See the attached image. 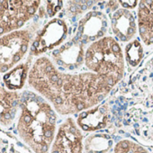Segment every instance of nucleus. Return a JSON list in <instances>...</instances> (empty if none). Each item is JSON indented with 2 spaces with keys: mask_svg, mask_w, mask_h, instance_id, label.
Returning <instances> with one entry per match:
<instances>
[{
  "mask_svg": "<svg viewBox=\"0 0 153 153\" xmlns=\"http://www.w3.org/2000/svg\"><path fill=\"white\" fill-rule=\"evenodd\" d=\"M30 86L63 115L84 112L104 100L113 86L88 71L70 74L58 69L47 57L35 60L28 76Z\"/></svg>",
  "mask_w": 153,
  "mask_h": 153,
  "instance_id": "f257e3e1",
  "label": "nucleus"
},
{
  "mask_svg": "<svg viewBox=\"0 0 153 153\" xmlns=\"http://www.w3.org/2000/svg\"><path fill=\"white\" fill-rule=\"evenodd\" d=\"M56 123L55 110L43 97L28 91L21 96L17 131L34 153L49 151L56 136Z\"/></svg>",
  "mask_w": 153,
  "mask_h": 153,
  "instance_id": "f03ea898",
  "label": "nucleus"
},
{
  "mask_svg": "<svg viewBox=\"0 0 153 153\" xmlns=\"http://www.w3.org/2000/svg\"><path fill=\"white\" fill-rule=\"evenodd\" d=\"M127 91L123 125L153 142V57L135 74Z\"/></svg>",
  "mask_w": 153,
  "mask_h": 153,
  "instance_id": "7ed1b4c3",
  "label": "nucleus"
},
{
  "mask_svg": "<svg viewBox=\"0 0 153 153\" xmlns=\"http://www.w3.org/2000/svg\"><path fill=\"white\" fill-rule=\"evenodd\" d=\"M84 62L90 72L102 76L113 87L124 74L123 51L117 41L110 36L93 42L85 52Z\"/></svg>",
  "mask_w": 153,
  "mask_h": 153,
  "instance_id": "20e7f679",
  "label": "nucleus"
},
{
  "mask_svg": "<svg viewBox=\"0 0 153 153\" xmlns=\"http://www.w3.org/2000/svg\"><path fill=\"white\" fill-rule=\"evenodd\" d=\"M40 4L33 0L0 1V37L20 30L33 17Z\"/></svg>",
  "mask_w": 153,
  "mask_h": 153,
  "instance_id": "39448f33",
  "label": "nucleus"
},
{
  "mask_svg": "<svg viewBox=\"0 0 153 153\" xmlns=\"http://www.w3.org/2000/svg\"><path fill=\"white\" fill-rule=\"evenodd\" d=\"M32 35L27 30H18L0 37V73L17 66L27 52Z\"/></svg>",
  "mask_w": 153,
  "mask_h": 153,
  "instance_id": "423d86ee",
  "label": "nucleus"
},
{
  "mask_svg": "<svg viewBox=\"0 0 153 153\" xmlns=\"http://www.w3.org/2000/svg\"><path fill=\"white\" fill-rule=\"evenodd\" d=\"M83 136L72 118H68L59 128L51 153H82Z\"/></svg>",
  "mask_w": 153,
  "mask_h": 153,
  "instance_id": "0eeeda50",
  "label": "nucleus"
},
{
  "mask_svg": "<svg viewBox=\"0 0 153 153\" xmlns=\"http://www.w3.org/2000/svg\"><path fill=\"white\" fill-rule=\"evenodd\" d=\"M67 35V25L61 19H52L36 35L33 42L31 53L37 56L54 49L63 42Z\"/></svg>",
  "mask_w": 153,
  "mask_h": 153,
  "instance_id": "6e6552de",
  "label": "nucleus"
},
{
  "mask_svg": "<svg viewBox=\"0 0 153 153\" xmlns=\"http://www.w3.org/2000/svg\"><path fill=\"white\" fill-rule=\"evenodd\" d=\"M106 28L107 21L105 16L97 11H91L79 22L78 39L82 43L95 42L103 38Z\"/></svg>",
  "mask_w": 153,
  "mask_h": 153,
  "instance_id": "1a4fd4ad",
  "label": "nucleus"
},
{
  "mask_svg": "<svg viewBox=\"0 0 153 153\" xmlns=\"http://www.w3.org/2000/svg\"><path fill=\"white\" fill-rule=\"evenodd\" d=\"M83 44L78 38L71 40L52 53L53 60L65 68H79L85 59Z\"/></svg>",
  "mask_w": 153,
  "mask_h": 153,
  "instance_id": "9d476101",
  "label": "nucleus"
},
{
  "mask_svg": "<svg viewBox=\"0 0 153 153\" xmlns=\"http://www.w3.org/2000/svg\"><path fill=\"white\" fill-rule=\"evenodd\" d=\"M111 27L121 42H129L136 33V22L132 13L125 8L117 9L111 19Z\"/></svg>",
  "mask_w": 153,
  "mask_h": 153,
  "instance_id": "9b49d317",
  "label": "nucleus"
},
{
  "mask_svg": "<svg viewBox=\"0 0 153 153\" xmlns=\"http://www.w3.org/2000/svg\"><path fill=\"white\" fill-rule=\"evenodd\" d=\"M110 120V108L107 105H97L82 112L78 118V125L87 131H97L105 128Z\"/></svg>",
  "mask_w": 153,
  "mask_h": 153,
  "instance_id": "f8f14e48",
  "label": "nucleus"
},
{
  "mask_svg": "<svg viewBox=\"0 0 153 153\" xmlns=\"http://www.w3.org/2000/svg\"><path fill=\"white\" fill-rule=\"evenodd\" d=\"M20 100L21 96L17 92L0 87V124L2 126L7 127L13 123L20 107Z\"/></svg>",
  "mask_w": 153,
  "mask_h": 153,
  "instance_id": "ddd939ff",
  "label": "nucleus"
},
{
  "mask_svg": "<svg viewBox=\"0 0 153 153\" xmlns=\"http://www.w3.org/2000/svg\"><path fill=\"white\" fill-rule=\"evenodd\" d=\"M138 29L146 45L153 44V1H140L138 8Z\"/></svg>",
  "mask_w": 153,
  "mask_h": 153,
  "instance_id": "4468645a",
  "label": "nucleus"
},
{
  "mask_svg": "<svg viewBox=\"0 0 153 153\" xmlns=\"http://www.w3.org/2000/svg\"><path fill=\"white\" fill-rule=\"evenodd\" d=\"M29 63H22L15 67L4 76V82L6 87L11 90L16 91L24 87L26 79L29 76Z\"/></svg>",
  "mask_w": 153,
  "mask_h": 153,
  "instance_id": "2eb2a0df",
  "label": "nucleus"
},
{
  "mask_svg": "<svg viewBox=\"0 0 153 153\" xmlns=\"http://www.w3.org/2000/svg\"><path fill=\"white\" fill-rule=\"evenodd\" d=\"M0 153H29V151L13 136L0 129Z\"/></svg>",
  "mask_w": 153,
  "mask_h": 153,
  "instance_id": "dca6fc26",
  "label": "nucleus"
},
{
  "mask_svg": "<svg viewBox=\"0 0 153 153\" xmlns=\"http://www.w3.org/2000/svg\"><path fill=\"white\" fill-rule=\"evenodd\" d=\"M111 140L104 135L90 136L86 141V149L88 153H105L111 147Z\"/></svg>",
  "mask_w": 153,
  "mask_h": 153,
  "instance_id": "f3484780",
  "label": "nucleus"
},
{
  "mask_svg": "<svg viewBox=\"0 0 153 153\" xmlns=\"http://www.w3.org/2000/svg\"><path fill=\"white\" fill-rule=\"evenodd\" d=\"M125 57L129 65L135 67L139 64L143 57V49L140 43L134 40L126 46L125 49Z\"/></svg>",
  "mask_w": 153,
  "mask_h": 153,
  "instance_id": "a211bd4d",
  "label": "nucleus"
},
{
  "mask_svg": "<svg viewBox=\"0 0 153 153\" xmlns=\"http://www.w3.org/2000/svg\"><path fill=\"white\" fill-rule=\"evenodd\" d=\"M114 153H149L148 150L140 144L130 140H123L116 143Z\"/></svg>",
  "mask_w": 153,
  "mask_h": 153,
  "instance_id": "6ab92c4d",
  "label": "nucleus"
},
{
  "mask_svg": "<svg viewBox=\"0 0 153 153\" xmlns=\"http://www.w3.org/2000/svg\"><path fill=\"white\" fill-rule=\"evenodd\" d=\"M47 5V13L50 16H53L62 7L61 1H49L46 2Z\"/></svg>",
  "mask_w": 153,
  "mask_h": 153,
  "instance_id": "aec40b11",
  "label": "nucleus"
},
{
  "mask_svg": "<svg viewBox=\"0 0 153 153\" xmlns=\"http://www.w3.org/2000/svg\"><path fill=\"white\" fill-rule=\"evenodd\" d=\"M119 3L123 4L122 6L123 7V8L128 9V10L130 8H134L138 4L137 1H119Z\"/></svg>",
  "mask_w": 153,
  "mask_h": 153,
  "instance_id": "412c9836",
  "label": "nucleus"
},
{
  "mask_svg": "<svg viewBox=\"0 0 153 153\" xmlns=\"http://www.w3.org/2000/svg\"><path fill=\"white\" fill-rule=\"evenodd\" d=\"M119 2L117 1H110L108 2V5H106V8L109 12H114V11H116L117 7H118V5Z\"/></svg>",
  "mask_w": 153,
  "mask_h": 153,
  "instance_id": "4be33fe9",
  "label": "nucleus"
}]
</instances>
